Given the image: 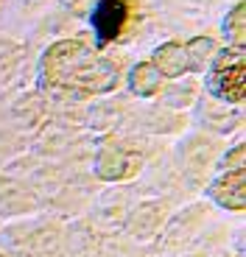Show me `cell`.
Here are the masks:
<instances>
[{
  "label": "cell",
  "mask_w": 246,
  "mask_h": 257,
  "mask_svg": "<svg viewBox=\"0 0 246 257\" xmlns=\"http://www.w3.org/2000/svg\"><path fill=\"white\" fill-rule=\"evenodd\" d=\"M117 78L120 64L81 39H62L42 56V81L51 90L87 98L112 92L117 87Z\"/></svg>",
  "instance_id": "cell-1"
},
{
  "label": "cell",
  "mask_w": 246,
  "mask_h": 257,
  "mask_svg": "<svg viewBox=\"0 0 246 257\" xmlns=\"http://www.w3.org/2000/svg\"><path fill=\"white\" fill-rule=\"evenodd\" d=\"M0 257H3V254H0Z\"/></svg>",
  "instance_id": "cell-11"
},
{
  "label": "cell",
  "mask_w": 246,
  "mask_h": 257,
  "mask_svg": "<svg viewBox=\"0 0 246 257\" xmlns=\"http://www.w3.org/2000/svg\"><path fill=\"white\" fill-rule=\"evenodd\" d=\"M185 51H188V59H190V67H193V73H201L210 62H213V56H215V42H213L210 37H196V39H190L188 45H185Z\"/></svg>",
  "instance_id": "cell-9"
},
{
  "label": "cell",
  "mask_w": 246,
  "mask_h": 257,
  "mask_svg": "<svg viewBox=\"0 0 246 257\" xmlns=\"http://www.w3.org/2000/svg\"><path fill=\"white\" fill-rule=\"evenodd\" d=\"M243 154H246V148L238 146L232 154H227V162H224V165L232 168V171H240V168H243Z\"/></svg>",
  "instance_id": "cell-10"
},
{
  "label": "cell",
  "mask_w": 246,
  "mask_h": 257,
  "mask_svg": "<svg viewBox=\"0 0 246 257\" xmlns=\"http://www.w3.org/2000/svg\"><path fill=\"white\" fill-rule=\"evenodd\" d=\"M140 171V154L123 146H106L95 160V174L101 179H129Z\"/></svg>",
  "instance_id": "cell-4"
},
{
  "label": "cell",
  "mask_w": 246,
  "mask_h": 257,
  "mask_svg": "<svg viewBox=\"0 0 246 257\" xmlns=\"http://www.w3.org/2000/svg\"><path fill=\"white\" fill-rule=\"evenodd\" d=\"M210 199L224 210H243L246 207V171H229L210 185Z\"/></svg>",
  "instance_id": "cell-5"
},
{
  "label": "cell",
  "mask_w": 246,
  "mask_h": 257,
  "mask_svg": "<svg viewBox=\"0 0 246 257\" xmlns=\"http://www.w3.org/2000/svg\"><path fill=\"white\" fill-rule=\"evenodd\" d=\"M207 90L215 98L229 103H240L246 95V53L240 48L215 51L213 67H210Z\"/></svg>",
  "instance_id": "cell-2"
},
{
  "label": "cell",
  "mask_w": 246,
  "mask_h": 257,
  "mask_svg": "<svg viewBox=\"0 0 246 257\" xmlns=\"http://www.w3.org/2000/svg\"><path fill=\"white\" fill-rule=\"evenodd\" d=\"M224 37L232 48H246V3H238L224 20Z\"/></svg>",
  "instance_id": "cell-8"
},
{
  "label": "cell",
  "mask_w": 246,
  "mask_h": 257,
  "mask_svg": "<svg viewBox=\"0 0 246 257\" xmlns=\"http://www.w3.org/2000/svg\"><path fill=\"white\" fill-rule=\"evenodd\" d=\"M160 84H162V76L151 62H140L135 64V70L129 73V87L135 95H143V98H151L160 92Z\"/></svg>",
  "instance_id": "cell-7"
},
{
  "label": "cell",
  "mask_w": 246,
  "mask_h": 257,
  "mask_svg": "<svg viewBox=\"0 0 246 257\" xmlns=\"http://www.w3.org/2000/svg\"><path fill=\"white\" fill-rule=\"evenodd\" d=\"M132 23V3L129 0H98L92 12V28H95L98 48L109 45L123 37Z\"/></svg>",
  "instance_id": "cell-3"
},
{
  "label": "cell",
  "mask_w": 246,
  "mask_h": 257,
  "mask_svg": "<svg viewBox=\"0 0 246 257\" xmlns=\"http://www.w3.org/2000/svg\"><path fill=\"white\" fill-rule=\"evenodd\" d=\"M151 64L160 70V76H168V78L193 73L188 51H185V45H179V42H165V45H160L154 51V62Z\"/></svg>",
  "instance_id": "cell-6"
}]
</instances>
